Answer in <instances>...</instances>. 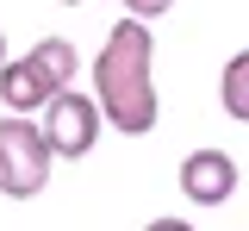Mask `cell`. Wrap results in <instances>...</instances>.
<instances>
[{
	"label": "cell",
	"instance_id": "obj_9",
	"mask_svg": "<svg viewBox=\"0 0 249 231\" xmlns=\"http://www.w3.org/2000/svg\"><path fill=\"white\" fill-rule=\"evenodd\" d=\"M143 231H193V225H187V219H150Z\"/></svg>",
	"mask_w": 249,
	"mask_h": 231
},
{
	"label": "cell",
	"instance_id": "obj_1",
	"mask_svg": "<svg viewBox=\"0 0 249 231\" xmlns=\"http://www.w3.org/2000/svg\"><path fill=\"white\" fill-rule=\"evenodd\" d=\"M93 81H100V106H106V125L124 137L156 132L162 119V100H156V32L150 19H131L106 32L100 57H93Z\"/></svg>",
	"mask_w": 249,
	"mask_h": 231
},
{
	"label": "cell",
	"instance_id": "obj_11",
	"mask_svg": "<svg viewBox=\"0 0 249 231\" xmlns=\"http://www.w3.org/2000/svg\"><path fill=\"white\" fill-rule=\"evenodd\" d=\"M56 6H81V0H56Z\"/></svg>",
	"mask_w": 249,
	"mask_h": 231
},
{
	"label": "cell",
	"instance_id": "obj_8",
	"mask_svg": "<svg viewBox=\"0 0 249 231\" xmlns=\"http://www.w3.org/2000/svg\"><path fill=\"white\" fill-rule=\"evenodd\" d=\"M119 6L131 13V19H162V13H168L175 0H119Z\"/></svg>",
	"mask_w": 249,
	"mask_h": 231
},
{
	"label": "cell",
	"instance_id": "obj_10",
	"mask_svg": "<svg viewBox=\"0 0 249 231\" xmlns=\"http://www.w3.org/2000/svg\"><path fill=\"white\" fill-rule=\"evenodd\" d=\"M0 69H6V32H0Z\"/></svg>",
	"mask_w": 249,
	"mask_h": 231
},
{
	"label": "cell",
	"instance_id": "obj_6",
	"mask_svg": "<svg viewBox=\"0 0 249 231\" xmlns=\"http://www.w3.org/2000/svg\"><path fill=\"white\" fill-rule=\"evenodd\" d=\"M25 57H31L37 69H44V75H50L56 88H69V81H75V69H81V57H75V44H69V38H37Z\"/></svg>",
	"mask_w": 249,
	"mask_h": 231
},
{
	"label": "cell",
	"instance_id": "obj_5",
	"mask_svg": "<svg viewBox=\"0 0 249 231\" xmlns=\"http://www.w3.org/2000/svg\"><path fill=\"white\" fill-rule=\"evenodd\" d=\"M56 94L62 88L31 63V57H6V69H0V100H6V113H44Z\"/></svg>",
	"mask_w": 249,
	"mask_h": 231
},
{
	"label": "cell",
	"instance_id": "obj_3",
	"mask_svg": "<svg viewBox=\"0 0 249 231\" xmlns=\"http://www.w3.org/2000/svg\"><path fill=\"white\" fill-rule=\"evenodd\" d=\"M100 119H106V106H100V94H75V88H62L50 106H44V132H50V144H56V156H88L93 144H100Z\"/></svg>",
	"mask_w": 249,
	"mask_h": 231
},
{
	"label": "cell",
	"instance_id": "obj_2",
	"mask_svg": "<svg viewBox=\"0 0 249 231\" xmlns=\"http://www.w3.org/2000/svg\"><path fill=\"white\" fill-rule=\"evenodd\" d=\"M56 163V144L50 132L31 119V113H6L0 119V194L6 200H37Z\"/></svg>",
	"mask_w": 249,
	"mask_h": 231
},
{
	"label": "cell",
	"instance_id": "obj_7",
	"mask_svg": "<svg viewBox=\"0 0 249 231\" xmlns=\"http://www.w3.org/2000/svg\"><path fill=\"white\" fill-rule=\"evenodd\" d=\"M218 100H224V113H231L237 125H249V50H237V57L224 63V75H218Z\"/></svg>",
	"mask_w": 249,
	"mask_h": 231
},
{
	"label": "cell",
	"instance_id": "obj_4",
	"mask_svg": "<svg viewBox=\"0 0 249 231\" xmlns=\"http://www.w3.org/2000/svg\"><path fill=\"white\" fill-rule=\"evenodd\" d=\"M181 194L193 206H224L237 194V156L231 150H187L181 156Z\"/></svg>",
	"mask_w": 249,
	"mask_h": 231
}]
</instances>
